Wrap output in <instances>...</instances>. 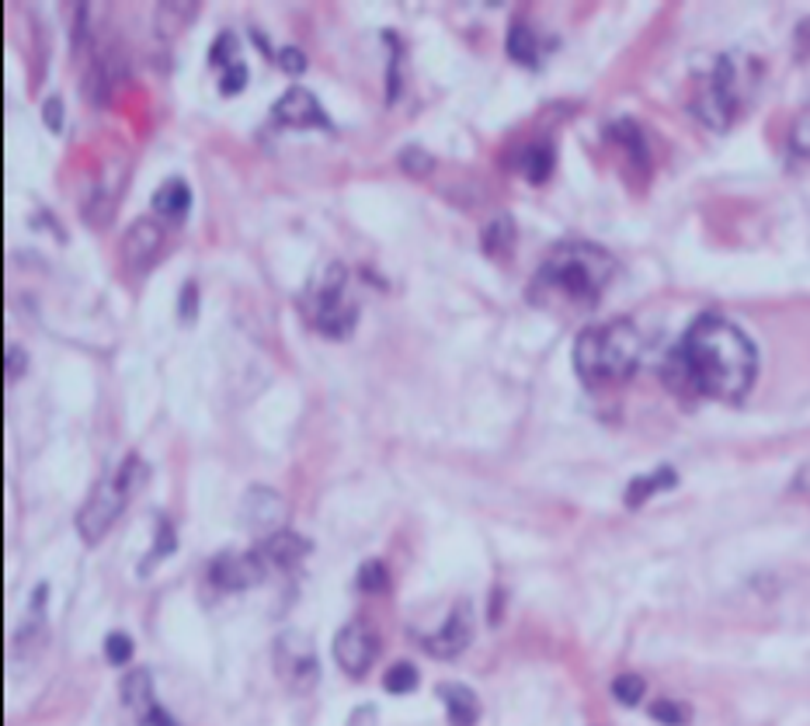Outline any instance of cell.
<instances>
[{"label":"cell","instance_id":"4316f807","mask_svg":"<svg viewBox=\"0 0 810 726\" xmlns=\"http://www.w3.org/2000/svg\"><path fill=\"white\" fill-rule=\"evenodd\" d=\"M209 60H213V66H220V70L237 66L240 63L237 60V35L234 32H223L220 39L213 42V49H209Z\"/></svg>","mask_w":810,"mask_h":726},{"label":"cell","instance_id":"e575fe53","mask_svg":"<svg viewBox=\"0 0 810 726\" xmlns=\"http://www.w3.org/2000/svg\"><path fill=\"white\" fill-rule=\"evenodd\" d=\"M42 112H46V126H49L52 133H60V129H63V101H60V98H49V101L42 104Z\"/></svg>","mask_w":810,"mask_h":726},{"label":"cell","instance_id":"e0dca14e","mask_svg":"<svg viewBox=\"0 0 810 726\" xmlns=\"http://www.w3.org/2000/svg\"><path fill=\"white\" fill-rule=\"evenodd\" d=\"M122 702L129 705L133 716L147 713L150 705H157V696H153V678L147 667H136L129 671L126 678H122Z\"/></svg>","mask_w":810,"mask_h":726},{"label":"cell","instance_id":"30bf717a","mask_svg":"<svg viewBox=\"0 0 810 726\" xmlns=\"http://www.w3.org/2000/svg\"><path fill=\"white\" fill-rule=\"evenodd\" d=\"M470 643H473V609H470V601H456V609L446 618V626L421 640L425 653H432V658H438V661L460 658Z\"/></svg>","mask_w":810,"mask_h":726},{"label":"cell","instance_id":"4fadbf2b","mask_svg":"<svg viewBox=\"0 0 810 726\" xmlns=\"http://www.w3.org/2000/svg\"><path fill=\"white\" fill-rule=\"evenodd\" d=\"M244 522L254 536L269 539L275 533H282V522H286V504L275 490L269 487H251L248 498H244Z\"/></svg>","mask_w":810,"mask_h":726},{"label":"cell","instance_id":"484cf974","mask_svg":"<svg viewBox=\"0 0 810 726\" xmlns=\"http://www.w3.org/2000/svg\"><path fill=\"white\" fill-rule=\"evenodd\" d=\"M644 692H647V685H644L640 675H620L612 681V696H615V702H623V705H637L644 699Z\"/></svg>","mask_w":810,"mask_h":726},{"label":"cell","instance_id":"9c48e42d","mask_svg":"<svg viewBox=\"0 0 810 726\" xmlns=\"http://www.w3.org/2000/svg\"><path fill=\"white\" fill-rule=\"evenodd\" d=\"M269 577L265 563L258 560V553H220L213 563H209V584L220 591H244L254 588Z\"/></svg>","mask_w":810,"mask_h":726},{"label":"cell","instance_id":"4dcf8cb0","mask_svg":"<svg viewBox=\"0 0 810 726\" xmlns=\"http://www.w3.org/2000/svg\"><path fill=\"white\" fill-rule=\"evenodd\" d=\"M220 87H223V95H226V98L240 95L244 87H248V66H244V63H237V66H230V70H223V77H220Z\"/></svg>","mask_w":810,"mask_h":726},{"label":"cell","instance_id":"8d00e7d4","mask_svg":"<svg viewBox=\"0 0 810 726\" xmlns=\"http://www.w3.org/2000/svg\"><path fill=\"white\" fill-rule=\"evenodd\" d=\"M348 726H376V710H373V705H362V710L351 713Z\"/></svg>","mask_w":810,"mask_h":726},{"label":"cell","instance_id":"44dd1931","mask_svg":"<svg viewBox=\"0 0 810 726\" xmlns=\"http://www.w3.org/2000/svg\"><path fill=\"white\" fill-rule=\"evenodd\" d=\"M481 243H484V254L490 258H501L515 247V220L508 216V212H501V216H495L481 234Z\"/></svg>","mask_w":810,"mask_h":726},{"label":"cell","instance_id":"8992f818","mask_svg":"<svg viewBox=\"0 0 810 726\" xmlns=\"http://www.w3.org/2000/svg\"><path fill=\"white\" fill-rule=\"evenodd\" d=\"M737 109H742V91H737V70L731 57H720L716 66L710 70V77L696 87L693 98V112L702 126L710 129H727Z\"/></svg>","mask_w":810,"mask_h":726},{"label":"cell","instance_id":"ac0fdd59","mask_svg":"<svg viewBox=\"0 0 810 726\" xmlns=\"http://www.w3.org/2000/svg\"><path fill=\"white\" fill-rule=\"evenodd\" d=\"M504 49H508V57H512L515 63L529 66V70H536V66H539V57H543V49H539V39H536V32H533L529 25H525V22H515L512 28H508Z\"/></svg>","mask_w":810,"mask_h":726},{"label":"cell","instance_id":"ffe728a7","mask_svg":"<svg viewBox=\"0 0 810 726\" xmlns=\"http://www.w3.org/2000/svg\"><path fill=\"white\" fill-rule=\"evenodd\" d=\"M675 470L672 466H661V470H655V473H647V476H637L630 487H626V504L630 508H640V504H647L655 493H661V490H668V487H675Z\"/></svg>","mask_w":810,"mask_h":726},{"label":"cell","instance_id":"7402d4cb","mask_svg":"<svg viewBox=\"0 0 810 726\" xmlns=\"http://www.w3.org/2000/svg\"><path fill=\"white\" fill-rule=\"evenodd\" d=\"M174 546H178V539H174V528H171V522H167V518H157V539H153V549L147 553L144 566H139V574L147 577L157 563H164V560L174 553Z\"/></svg>","mask_w":810,"mask_h":726},{"label":"cell","instance_id":"d6a6232c","mask_svg":"<svg viewBox=\"0 0 810 726\" xmlns=\"http://www.w3.org/2000/svg\"><path fill=\"white\" fill-rule=\"evenodd\" d=\"M278 66L286 70V74H303V70H307V57L299 49L286 46V49H278Z\"/></svg>","mask_w":810,"mask_h":726},{"label":"cell","instance_id":"cb8c5ba5","mask_svg":"<svg viewBox=\"0 0 810 726\" xmlns=\"http://www.w3.org/2000/svg\"><path fill=\"white\" fill-rule=\"evenodd\" d=\"M383 685H386V692H390V696H408V692H414V688H418V667L400 661V664H394L390 671H386Z\"/></svg>","mask_w":810,"mask_h":726},{"label":"cell","instance_id":"2e32d148","mask_svg":"<svg viewBox=\"0 0 810 726\" xmlns=\"http://www.w3.org/2000/svg\"><path fill=\"white\" fill-rule=\"evenodd\" d=\"M191 209V191L182 178H171L153 191V212L167 223H178Z\"/></svg>","mask_w":810,"mask_h":726},{"label":"cell","instance_id":"d4e9b609","mask_svg":"<svg viewBox=\"0 0 810 726\" xmlns=\"http://www.w3.org/2000/svg\"><path fill=\"white\" fill-rule=\"evenodd\" d=\"M789 153L800 157V161H810V104L797 115L794 129H789Z\"/></svg>","mask_w":810,"mask_h":726},{"label":"cell","instance_id":"f1b7e54d","mask_svg":"<svg viewBox=\"0 0 810 726\" xmlns=\"http://www.w3.org/2000/svg\"><path fill=\"white\" fill-rule=\"evenodd\" d=\"M104 658L112 664H129L133 661V640L126 633H109L104 636Z\"/></svg>","mask_w":810,"mask_h":726},{"label":"cell","instance_id":"3957f363","mask_svg":"<svg viewBox=\"0 0 810 726\" xmlns=\"http://www.w3.org/2000/svg\"><path fill=\"white\" fill-rule=\"evenodd\" d=\"M644 341L630 321H609L581 330L574 341V372L588 389H609L633 379L640 368Z\"/></svg>","mask_w":810,"mask_h":726},{"label":"cell","instance_id":"836d02e7","mask_svg":"<svg viewBox=\"0 0 810 726\" xmlns=\"http://www.w3.org/2000/svg\"><path fill=\"white\" fill-rule=\"evenodd\" d=\"M196 299H199L196 281H188V286L182 289V321H185V324L196 321Z\"/></svg>","mask_w":810,"mask_h":726},{"label":"cell","instance_id":"52a82bcc","mask_svg":"<svg viewBox=\"0 0 810 726\" xmlns=\"http://www.w3.org/2000/svg\"><path fill=\"white\" fill-rule=\"evenodd\" d=\"M275 671L289 692L307 696L316 685V678H321V664H316V650H313L307 633L286 629L278 636L275 640Z\"/></svg>","mask_w":810,"mask_h":726},{"label":"cell","instance_id":"603a6c76","mask_svg":"<svg viewBox=\"0 0 810 726\" xmlns=\"http://www.w3.org/2000/svg\"><path fill=\"white\" fill-rule=\"evenodd\" d=\"M397 164H400V171L403 174H414V178H425V174H432L435 171V157L428 153V150H421V147H403L400 150V157H397Z\"/></svg>","mask_w":810,"mask_h":726},{"label":"cell","instance_id":"8fae6325","mask_svg":"<svg viewBox=\"0 0 810 726\" xmlns=\"http://www.w3.org/2000/svg\"><path fill=\"white\" fill-rule=\"evenodd\" d=\"M278 126H292V129H331V118L321 109V101H316L307 87H289L286 95L275 101L272 109Z\"/></svg>","mask_w":810,"mask_h":726},{"label":"cell","instance_id":"7c38bea8","mask_svg":"<svg viewBox=\"0 0 810 726\" xmlns=\"http://www.w3.org/2000/svg\"><path fill=\"white\" fill-rule=\"evenodd\" d=\"M161 247H164V229L161 223L153 220H136L133 229L126 237H122V258H126L129 272L133 275H144L153 268V261L161 258Z\"/></svg>","mask_w":810,"mask_h":726},{"label":"cell","instance_id":"7a4b0ae2","mask_svg":"<svg viewBox=\"0 0 810 726\" xmlns=\"http://www.w3.org/2000/svg\"><path fill=\"white\" fill-rule=\"evenodd\" d=\"M615 278V261L606 247L588 240H563L543 258L529 281V303L543 310L588 313L602 303Z\"/></svg>","mask_w":810,"mask_h":726},{"label":"cell","instance_id":"d6986e66","mask_svg":"<svg viewBox=\"0 0 810 726\" xmlns=\"http://www.w3.org/2000/svg\"><path fill=\"white\" fill-rule=\"evenodd\" d=\"M519 171L525 174V182L543 185L553 171V147L546 139H536V143H525L522 157H519Z\"/></svg>","mask_w":810,"mask_h":726},{"label":"cell","instance_id":"9a60e30c","mask_svg":"<svg viewBox=\"0 0 810 726\" xmlns=\"http://www.w3.org/2000/svg\"><path fill=\"white\" fill-rule=\"evenodd\" d=\"M438 699H443V705H446L449 726H477L481 699L473 688H466L460 681H446V685H438Z\"/></svg>","mask_w":810,"mask_h":726},{"label":"cell","instance_id":"ba28073f","mask_svg":"<svg viewBox=\"0 0 810 726\" xmlns=\"http://www.w3.org/2000/svg\"><path fill=\"white\" fill-rule=\"evenodd\" d=\"M376 653H379V640L365 623H348L334 636V661H338V667L348 678H365Z\"/></svg>","mask_w":810,"mask_h":726},{"label":"cell","instance_id":"83f0119b","mask_svg":"<svg viewBox=\"0 0 810 726\" xmlns=\"http://www.w3.org/2000/svg\"><path fill=\"white\" fill-rule=\"evenodd\" d=\"M386 584H390V577H386V566L379 560H365L362 571H359V588L365 594H379V591H386Z\"/></svg>","mask_w":810,"mask_h":726},{"label":"cell","instance_id":"6da1fadb","mask_svg":"<svg viewBox=\"0 0 810 726\" xmlns=\"http://www.w3.org/2000/svg\"><path fill=\"white\" fill-rule=\"evenodd\" d=\"M759 376V348L734 321L702 313L664 362V383L678 397L742 403Z\"/></svg>","mask_w":810,"mask_h":726},{"label":"cell","instance_id":"277c9868","mask_svg":"<svg viewBox=\"0 0 810 726\" xmlns=\"http://www.w3.org/2000/svg\"><path fill=\"white\" fill-rule=\"evenodd\" d=\"M147 463L139 455H126L122 459V466L109 476V480H101L91 498L84 501V508L77 511V533L87 546H98L104 536L112 533V525L119 522V515L126 511L129 498L147 484Z\"/></svg>","mask_w":810,"mask_h":726},{"label":"cell","instance_id":"5bb4252c","mask_svg":"<svg viewBox=\"0 0 810 726\" xmlns=\"http://www.w3.org/2000/svg\"><path fill=\"white\" fill-rule=\"evenodd\" d=\"M258 560L265 563V571H292V566H299V560H303L310 553V542L299 536V533H289V528H282V533L261 539L254 546Z\"/></svg>","mask_w":810,"mask_h":726},{"label":"cell","instance_id":"5b68a950","mask_svg":"<svg viewBox=\"0 0 810 726\" xmlns=\"http://www.w3.org/2000/svg\"><path fill=\"white\" fill-rule=\"evenodd\" d=\"M345 286H348V272L341 264H327V272L303 296L310 324L334 341H345L359 324V306L345 299Z\"/></svg>","mask_w":810,"mask_h":726},{"label":"cell","instance_id":"f546056e","mask_svg":"<svg viewBox=\"0 0 810 726\" xmlns=\"http://www.w3.org/2000/svg\"><path fill=\"white\" fill-rule=\"evenodd\" d=\"M650 716H655L658 723H664V726H685V723H689V713H685L678 702H668V699L650 705Z\"/></svg>","mask_w":810,"mask_h":726},{"label":"cell","instance_id":"1f68e13d","mask_svg":"<svg viewBox=\"0 0 810 726\" xmlns=\"http://www.w3.org/2000/svg\"><path fill=\"white\" fill-rule=\"evenodd\" d=\"M136 726H182V723L174 719L161 702H157V705H150L147 713H139V716H136Z\"/></svg>","mask_w":810,"mask_h":726},{"label":"cell","instance_id":"d590c367","mask_svg":"<svg viewBox=\"0 0 810 726\" xmlns=\"http://www.w3.org/2000/svg\"><path fill=\"white\" fill-rule=\"evenodd\" d=\"M4 362H8V372L4 376L8 379H17V376H25V351H17V348H8V355H4Z\"/></svg>","mask_w":810,"mask_h":726}]
</instances>
